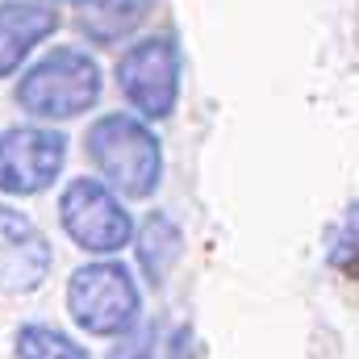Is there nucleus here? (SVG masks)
Returning a JSON list of instances; mask_svg holds the SVG:
<instances>
[{
    "instance_id": "7",
    "label": "nucleus",
    "mask_w": 359,
    "mask_h": 359,
    "mask_svg": "<svg viewBox=\"0 0 359 359\" xmlns=\"http://www.w3.org/2000/svg\"><path fill=\"white\" fill-rule=\"evenodd\" d=\"M50 276V243L46 234L17 209L0 205V292H34Z\"/></svg>"
},
{
    "instance_id": "9",
    "label": "nucleus",
    "mask_w": 359,
    "mask_h": 359,
    "mask_svg": "<svg viewBox=\"0 0 359 359\" xmlns=\"http://www.w3.org/2000/svg\"><path fill=\"white\" fill-rule=\"evenodd\" d=\"M76 8H80V29L92 42L109 46L130 38L155 8V0H76Z\"/></svg>"
},
{
    "instance_id": "8",
    "label": "nucleus",
    "mask_w": 359,
    "mask_h": 359,
    "mask_svg": "<svg viewBox=\"0 0 359 359\" xmlns=\"http://www.w3.org/2000/svg\"><path fill=\"white\" fill-rule=\"evenodd\" d=\"M59 25V13L50 4H34V0H4L0 4V80L13 76L21 67V59L50 38Z\"/></svg>"
},
{
    "instance_id": "10",
    "label": "nucleus",
    "mask_w": 359,
    "mask_h": 359,
    "mask_svg": "<svg viewBox=\"0 0 359 359\" xmlns=\"http://www.w3.org/2000/svg\"><path fill=\"white\" fill-rule=\"evenodd\" d=\"M180 255H184V234H180V226L168 213H151V217L142 222V230H138V264L147 271V280H151V284H163L168 271L180 264Z\"/></svg>"
},
{
    "instance_id": "12",
    "label": "nucleus",
    "mask_w": 359,
    "mask_h": 359,
    "mask_svg": "<svg viewBox=\"0 0 359 359\" xmlns=\"http://www.w3.org/2000/svg\"><path fill=\"white\" fill-rule=\"evenodd\" d=\"M330 264L343 271H359V205L347 209L343 226L334 230V243H330Z\"/></svg>"
},
{
    "instance_id": "13",
    "label": "nucleus",
    "mask_w": 359,
    "mask_h": 359,
    "mask_svg": "<svg viewBox=\"0 0 359 359\" xmlns=\"http://www.w3.org/2000/svg\"><path fill=\"white\" fill-rule=\"evenodd\" d=\"M109 359H155V326H134L121 334V343L109 351Z\"/></svg>"
},
{
    "instance_id": "5",
    "label": "nucleus",
    "mask_w": 359,
    "mask_h": 359,
    "mask_svg": "<svg viewBox=\"0 0 359 359\" xmlns=\"http://www.w3.org/2000/svg\"><path fill=\"white\" fill-rule=\"evenodd\" d=\"M117 88L151 121L168 117L180 96V46L172 38H142L117 59Z\"/></svg>"
},
{
    "instance_id": "2",
    "label": "nucleus",
    "mask_w": 359,
    "mask_h": 359,
    "mask_svg": "<svg viewBox=\"0 0 359 359\" xmlns=\"http://www.w3.org/2000/svg\"><path fill=\"white\" fill-rule=\"evenodd\" d=\"M100 63L80 46H55L42 63H34L21 84H17V104L42 121H67L88 113L100 100Z\"/></svg>"
},
{
    "instance_id": "3",
    "label": "nucleus",
    "mask_w": 359,
    "mask_h": 359,
    "mask_svg": "<svg viewBox=\"0 0 359 359\" xmlns=\"http://www.w3.org/2000/svg\"><path fill=\"white\" fill-rule=\"evenodd\" d=\"M67 309L88 334H126L138 326V288L121 264H88L67 284Z\"/></svg>"
},
{
    "instance_id": "1",
    "label": "nucleus",
    "mask_w": 359,
    "mask_h": 359,
    "mask_svg": "<svg viewBox=\"0 0 359 359\" xmlns=\"http://www.w3.org/2000/svg\"><path fill=\"white\" fill-rule=\"evenodd\" d=\"M88 159L121 196H151L163 176L159 138L130 113H104L88 126Z\"/></svg>"
},
{
    "instance_id": "4",
    "label": "nucleus",
    "mask_w": 359,
    "mask_h": 359,
    "mask_svg": "<svg viewBox=\"0 0 359 359\" xmlns=\"http://www.w3.org/2000/svg\"><path fill=\"white\" fill-rule=\"evenodd\" d=\"M59 222L72 234V243H80L92 255H113L134 238V217L121 209V201L113 196L109 184L100 180H72L59 196Z\"/></svg>"
},
{
    "instance_id": "6",
    "label": "nucleus",
    "mask_w": 359,
    "mask_h": 359,
    "mask_svg": "<svg viewBox=\"0 0 359 359\" xmlns=\"http://www.w3.org/2000/svg\"><path fill=\"white\" fill-rule=\"evenodd\" d=\"M67 163V138L38 126H17L0 138V192L38 196L46 192Z\"/></svg>"
},
{
    "instance_id": "11",
    "label": "nucleus",
    "mask_w": 359,
    "mask_h": 359,
    "mask_svg": "<svg viewBox=\"0 0 359 359\" xmlns=\"http://www.w3.org/2000/svg\"><path fill=\"white\" fill-rule=\"evenodd\" d=\"M17 359H88V351L55 326H21L17 330Z\"/></svg>"
}]
</instances>
